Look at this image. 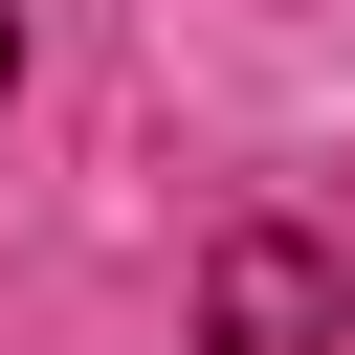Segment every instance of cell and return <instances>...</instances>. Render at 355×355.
I'll list each match as a JSON object with an SVG mask.
<instances>
[{"mask_svg":"<svg viewBox=\"0 0 355 355\" xmlns=\"http://www.w3.org/2000/svg\"><path fill=\"white\" fill-rule=\"evenodd\" d=\"M0 89H22V0H0Z\"/></svg>","mask_w":355,"mask_h":355,"instance_id":"obj_2","label":"cell"},{"mask_svg":"<svg viewBox=\"0 0 355 355\" xmlns=\"http://www.w3.org/2000/svg\"><path fill=\"white\" fill-rule=\"evenodd\" d=\"M200 333H222V355H333V244L244 222V244L200 266Z\"/></svg>","mask_w":355,"mask_h":355,"instance_id":"obj_1","label":"cell"}]
</instances>
